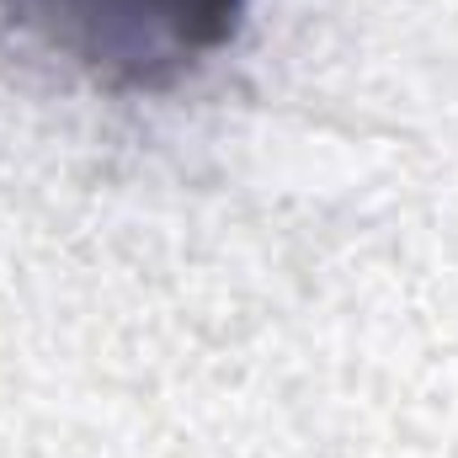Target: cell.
Instances as JSON below:
<instances>
[{"mask_svg":"<svg viewBox=\"0 0 458 458\" xmlns=\"http://www.w3.org/2000/svg\"><path fill=\"white\" fill-rule=\"evenodd\" d=\"M43 54L107 91H160L240 32L245 0H0Z\"/></svg>","mask_w":458,"mask_h":458,"instance_id":"6da1fadb","label":"cell"}]
</instances>
